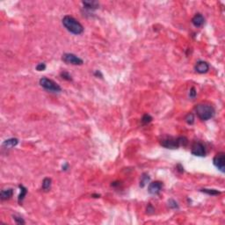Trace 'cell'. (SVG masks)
I'll use <instances>...</instances> for the list:
<instances>
[{
    "label": "cell",
    "instance_id": "cell-1",
    "mask_svg": "<svg viewBox=\"0 0 225 225\" xmlns=\"http://www.w3.org/2000/svg\"><path fill=\"white\" fill-rule=\"evenodd\" d=\"M62 23H63V27H65L70 33H73V34L78 35V34H81L84 32L83 25L78 20H76L75 18H73L70 15L64 16L63 20H62Z\"/></svg>",
    "mask_w": 225,
    "mask_h": 225
},
{
    "label": "cell",
    "instance_id": "cell-2",
    "mask_svg": "<svg viewBox=\"0 0 225 225\" xmlns=\"http://www.w3.org/2000/svg\"><path fill=\"white\" fill-rule=\"evenodd\" d=\"M187 143L188 139L185 136H167L161 140V145L164 146L166 149H178L179 147H185Z\"/></svg>",
    "mask_w": 225,
    "mask_h": 225
},
{
    "label": "cell",
    "instance_id": "cell-3",
    "mask_svg": "<svg viewBox=\"0 0 225 225\" xmlns=\"http://www.w3.org/2000/svg\"><path fill=\"white\" fill-rule=\"evenodd\" d=\"M195 112L201 120H208L214 117L215 109L214 107L208 104H199L195 107Z\"/></svg>",
    "mask_w": 225,
    "mask_h": 225
},
{
    "label": "cell",
    "instance_id": "cell-4",
    "mask_svg": "<svg viewBox=\"0 0 225 225\" xmlns=\"http://www.w3.org/2000/svg\"><path fill=\"white\" fill-rule=\"evenodd\" d=\"M39 84L43 89H45L48 92H51V93L62 92V87L58 84H56L55 81L49 79L48 78H41L39 81Z\"/></svg>",
    "mask_w": 225,
    "mask_h": 225
},
{
    "label": "cell",
    "instance_id": "cell-5",
    "mask_svg": "<svg viewBox=\"0 0 225 225\" xmlns=\"http://www.w3.org/2000/svg\"><path fill=\"white\" fill-rule=\"evenodd\" d=\"M62 60L68 64H73V65H82L84 63V61L80 57L71 53L63 54L62 56Z\"/></svg>",
    "mask_w": 225,
    "mask_h": 225
},
{
    "label": "cell",
    "instance_id": "cell-6",
    "mask_svg": "<svg viewBox=\"0 0 225 225\" xmlns=\"http://www.w3.org/2000/svg\"><path fill=\"white\" fill-rule=\"evenodd\" d=\"M213 164L219 171L223 173L225 172V154L223 152H218L213 159Z\"/></svg>",
    "mask_w": 225,
    "mask_h": 225
},
{
    "label": "cell",
    "instance_id": "cell-7",
    "mask_svg": "<svg viewBox=\"0 0 225 225\" xmlns=\"http://www.w3.org/2000/svg\"><path fill=\"white\" fill-rule=\"evenodd\" d=\"M191 152L193 156H196V157H205L206 149L201 143L196 142L193 144Z\"/></svg>",
    "mask_w": 225,
    "mask_h": 225
},
{
    "label": "cell",
    "instance_id": "cell-8",
    "mask_svg": "<svg viewBox=\"0 0 225 225\" xmlns=\"http://www.w3.org/2000/svg\"><path fill=\"white\" fill-rule=\"evenodd\" d=\"M163 188V183L161 181H154L150 183L148 186V192L153 195H158Z\"/></svg>",
    "mask_w": 225,
    "mask_h": 225
},
{
    "label": "cell",
    "instance_id": "cell-9",
    "mask_svg": "<svg viewBox=\"0 0 225 225\" xmlns=\"http://www.w3.org/2000/svg\"><path fill=\"white\" fill-rule=\"evenodd\" d=\"M195 71L199 74H205L209 71V64L205 61H198L194 66Z\"/></svg>",
    "mask_w": 225,
    "mask_h": 225
},
{
    "label": "cell",
    "instance_id": "cell-10",
    "mask_svg": "<svg viewBox=\"0 0 225 225\" xmlns=\"http://www.w3.org/2000/svg\"><path fill=\"white\" fill-rule=\"evenodd\" d=\"M193 25L195 27H202L205 23V19L203 17V15L200 13L195 14L192 19Z\"/></svg>",
    "mask_w": 225,
    "mask_h": 225
},
{
    "label": "cell",
    "instance_id": "cell-11",
    "mask_svg": "<svg viewBox=\"0 0 225 225\" xmlns=\"http://www.w3.org/2000/svg\"><path fill=\"white\" fill-rule=\"evenodd\" d=\"M19 143V140L17 138H9V139L6 140L4 143H3V148L5 149H12V148H14L15 146L18 145Z\"/></svg>",
    "mask_w": 225,
    "mask_h": 225
},
{
    "label": "cell",
    "instance_id": "cell-12",
    "mask_svg": "<svg viewBox=\"0 0 225 225\" xmlns=\"http://www.w3.org/2000/svg\"><path fill=\"white\" fill-rule=\"evenodd\" d=\"M13 195V188H7L4 189L0 193V198L2 200H7L11 199Z\"/></svg>",
    "mask_w": 225,
    "mask_h": 225
},
{
    "label": "cell",
    "instance_id": "cell-13",
    "mask_svg": "<svg viewBox=\"0 0 225 225\" xmlns=\"http://www.w3.org/2000/svg\"><path fill=\"white\" fill-rule=\"evenodd\" d=\"M82 4L84 6V8H86L87 10H90V11L96 10L99 6V2H97V1H83Z\"/></svg>",
    "mask_w": 225,
    "mask_h": 225
},
{
    "label": "cell",
    "instance_id": "cell-14",
    "mask_svg": "<svg viewBox=\"0 0 225 225\" xmlns=\"http://www.w3.org/2000/svg\"><path fill=\"white\" fill-rule=\"evenodd\" d=\"M19 187H20V195H19V197H18V202L21 204L22 203V201H23V200L25 199L26 197V195H27V189L26 186H24L23 185H19Z\"/></svg>",
    "mask_w": 225,
    "mask_h": 225
},
{
    "label": "cell",
    "instance_id": "cell-15",
    "mask_svg": "<svg viewBox=\"0 0 225 225\" xmlns=\"http://www.w3.org/2000/svg\"><path fill=\"white\" fill-rule=\"evenodd\" d=\"M51 184H52V180H51V179H49V178H45V179H43V181H42V185H41L42 190L45 191V192L49 191L50 188H51Z\"/></svg>",
    "mask_w": 225,
    "mask_h": 225
},
{
    "label": "cell",
    "instance_id": "cell-16",
    "mask_svg": "<svg viewBox=\"0 0 225 225\" xmlns=\"http://www.w3.org/2000/svg\"><path fill=\"white\" fill-rule=\"evenodd\" d=\"M200 192L207 193L208 195H211V196H216L221 194V192L218 190H215V189H208V188H203V189H200Z\"/></svg>",
    "mask_w": 225,
    "mask_h": 225
},
{
    "label": "cell",
    "instance_id": "cell-17",
    "mask_svg": "<svg viewBox=\"0 0 225 225\" xmlns=\"http://www.w3.org/2000/svg\"><path fill=\"white\" fill-rule=\"evenodd\" d=\"M185 122L189 125H193L194 123V115L192 112H188L185 117Z\"/></svg>",
    "mask_w": 225,
    "mask_h": 225
},
{
    "label": "cell",
    "instance_id": "cell-18",
    "mask_svg": "<svg viewBox=\"0 0 225 225\" xmlns=\"http://www.w3.org/2000/svg\"><path fill=\"white\" fill-rule=\"evenodd\" d=\"M149 181H150V177H149V175L143 174V175L142 176L141 181H140V186H141V187H143Z\"/></svg>",
    "mask_w": 225,
    "mask_h": 225
},
{
    "label": "cell",
    "instance_id": "cell-19",
    "mask_svg": "<svg viewBox=\"0 0 225 225\" xmlns=\"http://www.w3.org/2000/svg\"><path fill=\"white\" fill-rule=\"evenodd\" d=\"M152 120V117L150 115V114H148V113H145L143 116V118H142V122H143V124H149L151 121Z\"/></svg>",
    "mask_w": 225,
    "mask_h": 225
},
{
    "label": "cell",
    "instance_id": "cell-20",
    "mask_svg": "<svg viewBox=\"0 0 225 225\" xmlns=\"http://www.w3.org/2000/svg\"><path fill=\"white\" fill-rule=\"evenodd\" d=\"M60 75H61V77H62L63 79L67 80V81H71V80H72L71 75L69 72H67V71H63V72H61Z\"/></svg>",
    "mask_w": 225,
    "mask_h": 225
},
{
    "label": "cell",
    "instance_id": "cell-21",
    "mask_svg": "<svg viewBox=\"0 0 225 225\" xmlns=\"http://www.w3.org/2000/svg\"><path fill=\"white\" fill-rule=\"evenodd\" d=\"M13 220L15 221V223H18V224H25V223H26L25 220L22 218V217H20V216H18V215H13Z\"/></svg>",
    "mask_w": 225,
    "mask_h": 225
},
{
    "label": "cell",
    "instance_id": "cell-22",
    "mask_svg": "<svg viewBox=\"0 0 225 225\" xmlns=\"http://www.w3.org/2000/svg\"><path fill=\"white\" fill-rule=\"evenodd\" d=\"M168 205H169V207H170L171 208H173V209H178V208H179L178 203H177L174 200H170L168 201Z\"/></svg>",
    "mask_w": 225,
    "mask_h": 225
},
{
    "label": "cell",
    "instance_id": "cell-23",
    "mask_svg": "<svg viewBox=\"0 0 225 225\" xmlns=\"http://www.w3.org/2000/svg\"><path fill=\"white\" fill-rule=\"evenodd\" d=\"M46 64L44 63H38L37 64V66H36V70L38 71H45V69H46Z\"/></svg>",
    "mask_w": 225,
    "mask_h": 225
},
{
    "label": "cell",
    "instance_id": "cell-24",
    "mask_svg": "<svg viewBox=\"0 0 225 225\" xmlns=\"http://www.w3.org/2000/svg\"><path fill=\"white\" fill-rule=\"evenodd\" d=\"M196 95H197V92H196L195 88H194V87H192V88L190 89V92H189V97H190L191 99H194V98L196 97Z\"/></svg>",
    "mask_w": 225,
    "mask_h": 225
},
{
    "label": "cell",
    "instance_id": "cell-25",
    "mask_svg": "<svg viewBox=\"0 0 225 225\" xmlns=\"http://www.w3.org/2000/svg\"><path fill=\"white\" fill-rule=\"evenodd\" d=\"M154 212V208H153V207L151 204L149 205V207L147 208V213H149V214H151V213H153Z\"/></svg>",
    "mask_w": 225,
    "mask_h": 225
},
{
    "label": "cell",
    "instance_id": "cell-26",
    "mask_svg": "<svg viewBox=\"0 0 225 225\" xmlns=\"http://www.w3.org/2000/svg\"><path fill=\"white\" fill-rule=\"evenodd\" d=\"M94 75H95L96 77H99V76L100 78H102V77H103V75L101 74V72H100L99 71H95V73H94Z\"/></svg>",
    "mask_w": 225,
    "mask_h": 225
},
{
    "label": "cell",
    "instance_id": "cell-27",
    "mask_svg": "<svg viewBox=\"0 0 225 225\" xmlns=\"http://www.w3.org/2000/svg\"><path fill=\"white\" fill-rule=\"evenodd\" d=\"M68 167H69V165H68L67 163L66 164H64V165L63 166V171H66L67 169H68Z\"/></svg>",
    "mask_w": 225,
    "mask_h": 225
}]
</instances>
